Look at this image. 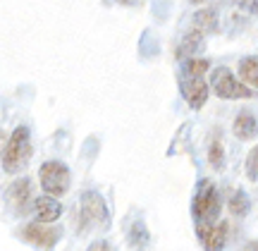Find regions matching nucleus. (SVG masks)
Returning a JSON list of instances; mask_svg holds the SVG:
<instances>
[{"label":"nucleus","mask_w":258,"mask_h":251,"mask_svg":"<svg viewBox=\"0 0 258 251\" xmlns=\"http://www.w3.org/2000/svg\"><path fill=\"white\" fill-rule=\"evenodd\" d=\"M191 211L196 223H215L218 220V215H220V194H218L213 182H208V179L199 182V189H196L191 201Z\"/></svg>","instance_id":"1"},{"label":"nucleus","mask_w":258,"mask_h":251,"mask_svg":"<svg viewBox=\"0 0 258 251\" xmlns=\"http://www.w3.org/2000/svg\"><path fill=\"white\" fill-rule=\"evenodd\" d=\"M31 158V141H29V130L27 127H17L12 132V137L8 141V149L3 153V167L5 172H19L27 165V160Z\"/></svg>","instance_id":"2"},{"label":"nucleus","mask_w":258,"mask_h":251,"mask_svg":"<svg viewBox=\"0 0 258 251\" xmlns=\"http://www.w3.org/2000/svg\"><path fill=\"white\" fill-rule=\"evenodd\" d=\"M110 225V213L98 192H86L82 196V227L89 232H101Z\"/></svg>","instance_id":"3"},{"label":"nucleus","mask_w":258,"mask_h":251,"mask_svg":"<svg viewBox=\"0 0 258 251\" xmlns=\"http://www.w3.org/2000/svg\"><path fill=\"white\" fill-rule=\"evenodd\" d=\"M38 177H41V186H43L46 196L57 199V196L67 194V189H70V167L60 160H46L38 170Z\"/></svg>","instance_id":"4"},{"label":"nucleus","mask_w":258,"mask_h":251,"mask_svg":"<svg viewBox=\"0 0 258 251\" xmlns=\"http://www.w3.org/2000/svg\"><path fill=\"white\" fill-rule=\"evenodd\" d=\"M213 89H215V93L220 98H227V101H234V98H253L256 96L253 89L237 82L227 67H218L213 72Z\"/></svg>","instance_id":"5"},{"label":"nucleus","mask_w":258,"mask_h":251,"mask_svg":"<svg viewBox=\"0 0 258 251\" xmlns=\"http://www.w3.org/2000/svg\"><path fill=\"white\" fill-rule=\"evenodd\" d=\"M19 237L27 244H34L38 249L50 251L60 242V227H53V225L46 223H29L24 227H19Z\"/></svg>","instance_id":"6"},{"label":"nucleus","mask_w":258,"mask_h":251,"mask_svg":"<svg viewBox=\"0 0 258 251\" xmlns=\"http://www.w3.org/2000/svg\"><path fill=\"white\" fill-rule=\"evenodd\" d=\"M196 234L203 242L206 251H222L225 242H227V223H199Z\"/></svg>","instance_id":"7"},{"label":"nucleus","mask_w":258,"mask_h":251,"mask_svg":"<svg viewBox=\"0 0 258 251\" xmlns=\"http://www.w3.org/2000/svg\"><path fill=\"white\" fill-rule=\"evenodd\" d=\"M31 179L29 177H19L12 184L8 186V204L15 208V213L24 215L29 213V206H31Z\"/></svg>","instance_id":"8"},{"label":"nucleus","mask_w":258,"mask_h":251,"mask_svg":"<svg viewBox=\"0 0 258 251\" xmlns=\"http://www.w3.org/2000/svg\"><path fill=\"white\" fill-rule=\"evenodd\" d=\"M182 91H184V101L191 105L194 110L203 108V103L208 98V86L201 77H186L182 82Z\"/></svg>","instance_id":"9"},{"label":"nucleus","mask_w":258,"mask_h":251,"mask_svg":"<svg viewBox=\"0 0 258 251\" xmlns=\"http://www.w3.org/2000/svg\"><path fill=\"white\" fill-rule=\"evenodd\" d=\"M34 213H36L38 223L50 225L62 215V204L57 199H53V196H41V199L34 201Z\"/></svg>","instance_id":"10"},{"label":"nucleus","mask_w":258,"mask_h":251,"mask_svg":"<svg viewBox=\"0 0 258 251\" xmlns=\"http://www.w3.org/2000/svg\"><path fill=\"white\" fill-rule=\"evenodd\" d=\"M234 134L239 139H253L256 137V117H253V112L244 110L237 115V120H234Z\"/></svg>","instance_id":"11"},{"label":"nucleus","mask_w":258,"mask_h":251,"mask_svg":"<svg viewBox=\"0 0 258 251\" xmlns=\"http://www.w3.org/2000/svg\"><path fill=\"white\" fill-rule=\"evenodd\" d=\"M215 17H218L215 10H201V12H196V15H194V31L201 34V36H206V34L213 31L215 24H218V19Z\"/></svg>","instance_id":"12"},{"label":"nucleus","mask_w":258,"mask_h":251,"mask_svg":"<svg viewBox=\"0 0 258 251\" xmlns=\"http://www.w3.org/2000/svg\"><path fill=\"white\" fill-rule=\"evenodd\" d=\"M239 77H241V84L244 86H249L256 91V84H258V72H256V57L249 55L244 57L239 62Z\"/></svg>","instance_id":"13"},{"label":"nucleus","mask_w":258,"mask_h":251,"mask_svg":"<svg viewBox=\"0 0 258 251\" xmlns=\"http://www.w3.org/2000/svg\"><path fill=\"white\" fill-rule=\"evenodd\" d=\"M208 163L215 170H220L222 163H225V144H222L220 137H213L211 146H208Z\"/></svg>","instance_id":"14"},{"label":"nucleus","mask_w":258,"mask_h":251,"mask_svg":"<svg viewBox=\"0 0 258 251\" xmlns=\"http://www.w3.org/2000/svg\"><path fill=\"white\" fill-rule=\"evenodd\" d=\"M129 242H132V246H137V249L146 246L148 230H146V225L141 223V220H137V223L132 225V230H129Z\"/></svg>","instance_id":"15"},{"label":"nucleus","mask_w":258,"mask_h":251,"mask_svg":"<svg viewBox=\"0 0 258 251\" xmlns=\"http://www.w3.org/2000/svg\"><path fill=\"white\" fill-rule=\"evenodd\" d=\"M199 43H201V34L191 31V34H189V36L182 41V46L177 48V57H182V60H184V57H189L194 50L199 48Z\"/></svg>","instance_id":"16"},{"label":"nucleus","mask_w":258,"mask_h":251,"mask_svg":"<svg viewBox=\"0 0 258 251\" xmlns=\"http://www.w3.org/2000/svg\"><path fill=\"white\" fill-rule=\"evenodd\" d=\"M208 60H203V57H189L186 60V77H203L208 72Z\"/></svg>","instance_id":"17"},{"label":"nucleus","mask_w":258,"mask_h":251,"mask_svg":"<svg viewBox=\"0 0 258 251\" xmlns=\"http://www.w3.org/2000/svg\"><path fill=\"white\" fill-rule=\"evenodd\" d=\"M249 196L246 194H241V192H237V194H232L230 199V211L234 215H244V213H249Z\"/></svg>","instance_id":"18"},{"label":"nucleus","mask_w":258,"mask_h":251,"mask_svg":"<svg viewBox=\"0 0 258 251\" xmlns=\"http://www.w3.org/2000/svg\"><path fill=\"white\" fill-rule=\"evenodd\" d=\"M256 160H258V151H249V160H246V170H249V179L256 182Z\"/></svg>","instance_id":"19"},{"label":"nucleus","mask_w":258,"mask_h":251,"mask_svg":"<svg viewBox=\"0 0 258 251\" xmlns=\"http://www.w3.org/2000/svg\"><path fill=\"white\" fill-rule=\"evenodd\" d=\"M89 251H112V246L108 242H93L89 246Z\"/></svg>","instance_id":"20"},{"label":"nucleus","mask_w":258,"mask_h":251,"mask_svg":"<svg viewBox=\"0 0 258 251\" xmlns=\"http://www.w3.org/2000/svg\"><path fill=\"white\" fill-rule=\"evenodd\" d=\"M239 5H244L249 12H253L256 10V0H239Z\"/></svg>","instance_id":"21"},{"label":"nucleus","mask_w":258,"mask_h":251,"mask_svg":"<svg viewBox=\"0 0 258 251\" xmlns=\"http://www.w3.org/2000/svg\"><path fill=\"white\" fill-rule=\"evenodd\" d=\"M244 251H256V242H249V244H246V249H244Z\"/></svg>","instance_id":"22"},{"label":"nucleus","mask_w":258,"mask_h":251,"mask_svg":"<svg viewBox=\"0 0 258 251\" xmlns=\"http://www.w3.org/2000/svg\"><path fill=\"white\" fill-rule=\"evenodd\" d=\"M191 3H201V0H191Z\"/></svg>","instance_id":"23"}]
</instances>
